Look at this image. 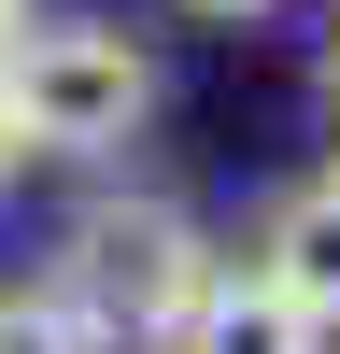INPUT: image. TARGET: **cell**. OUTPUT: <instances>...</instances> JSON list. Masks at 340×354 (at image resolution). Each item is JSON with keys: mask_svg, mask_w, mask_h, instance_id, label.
Listing matches in <instances>:
<instances>
[{"mask_svg": "<svg viewBox=\"0 0 340 354\" xmlns=\"http://www.w3.org/2000/svg\"><path fill=\"white\" fill-rule=\"evenodd\" d=\"M213 283V241H198L185 198H85L71 241H57V298L85 312L113 354H170V326Z\"/></svg>", "mask_w": 340, "mask_h": 354, "instance_id": "1", "label": "cell"}, {"mask_svg": "<svg viewBox=\"0 0 340 354\" xmlns=\"http://www.w3.org/2000/svg\"><path fill=\"white\" fill-rule=\"evenodd\" d=\"M0 113H15L28 156H113V142L156 113V57L100 15H57V28H15L0 57Z\"/></svg>", "mask_w": 340, "mask_h": 354, "instance_id": "2", "label": "cell"}, {"mask_svg": "<svg viewBox=\"0 0 340 354\" xmlns=\"http://www.w3.org/2000/svg\"><path fill=\"white\" fill-rule=\"evenodd\" d=\"M170 354H326V326H312L255 255H213V283H198V312L170 326Z\"/></svg>", "mask_w": 340, "mask_h": 354, "instance_id": "3", "label": "cell"}, {"mask_svg": "<svg viewBox=\"0 0 340 354\" xmlns=\"http://www.w3.org/2000/svg\"><path fill=\"white\" fill-rule=\"evenodd\" d=\"M255 270H270L312 326H340V185H298V198H283V213L255 227Z\"/></svg>", "mask_w": 340, "mask_h": 354, "instance_id": "4", "label": "cell"}, {"mask_svg": "<svg viewBox=\"0 0 340 354\" xmlns=\"http://www.w3.org/2000/svg\"><path fill=\"white\" fill-rule=\"evenodd\" d=\"M0 354H113V340L85 326V312L57 298V270H43V283H0Z\"/></svg>", "mask_w": 340, "mask_h": 354, "instance_id": "5", "label": "cell"}, {"mask_svg": "<svg viewBox=\"0 0 340 354\" xmlns=\"http://www.w3.org/2000/svg\"><path fill=\"white\" fill-rule=\"evenodd\" d=\"M185 15H270V0H185Z\"/></svg>", "mask_w": 340, "mask_h": 354, "instance_id": "6", "label": "cell"}, {"mask_svg": "<svg viewBox=\"0 0 340 354\" xmlns=\"http://www.w3.org/2000/svg\"><path fill=\"white\" fill-rule=\"evenodd\" d=\"M15 156H28V142H15V113H0V185H15Z\"/></svg>", "mask_w": 340, "mask_h": 354, "instance_id": "7", "label": "cell"}, {"mask_svg": "<svg viewBox=\"0 0 340 354\" xmlns=\"http://www.w3.org/2000/svg\"><path fill=\"white\" fill-rule=\"evenodd\" d=\"M15 28H28V0H0V57H15Z\"/></svg>", "mask_w": 340, "mask_h": 354, "instance_id": "8", "label": "cell"}, {"mask_svg": "<svg viewBox=\"0 0 340 354\" xmlns=\"http://www.w3.org/2000/svg\"><path fill=\"white\" fill-rule=\"evenodd\" d=\"M326 100H340V43H326Z\"/></svg>", "mask_w": 340, "mask_h": 354, "instance_id": "9", "label": "cell"}, {"mask_svg": "<svg viewBox=\"0 0 340 354\" xmlns=\"http://www.w3.org/2000/svg\"><path fill=\"white\" fill-rule=\"evenodd\" d=\"M326 185H340V170H326Z\"/></svg>", "mask_w": 340, "mask_h": 354, "instance_id": "10", "label": "cell"}]
</instances>
